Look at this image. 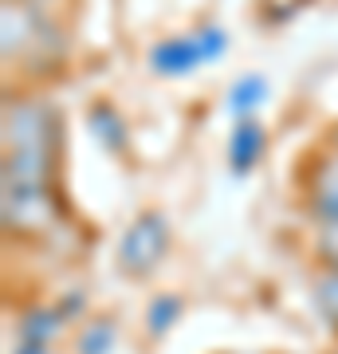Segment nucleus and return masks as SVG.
<instances>
[{"instance_id":"nucleus-1","label":"nucleus","mask_w":338,"mask_h":354,"mask_svg":"<svg viewBox=\"0 0 338 354\" xmlns=\"http://www.w3.org/2000/svg\"><path fill=\"white\" fill-rule=\"evenodd\" d=\"M67 127L39 91H8L0 114V185H59Z\"/></svg>"},{"instance_id":"nucleus-2","label":"nucleus","mask_w":338,"mask_h":354,"mask_svg":"<svg viewBox=\"0 0 338 354\" xmlns=\"http://www.w3.org/2000/svg\"><path fill=\"white\" fill-rule=\"evenodd\" d=\"M232 48V36L220 20H200L189 32H169L153 39L146 51V67L158 79H185L205 64H220Z\"/></svg>"},{"instance_id":"nucleus-3","label":"nucleus","mask_w":338,"mask_h":354,"mask_svg":"<svg viewBox=\"0 0 338 354\" xmlns=\"http://www.w3.org/2000/svg\"><path fill=\"white\" fill-rule=\"evenodd\" d=\"M169 252H173L169 216L162 209H142V213H134V221L122 228V236L114 244V268H118L122 279L142 283L169 260Z\"/></svg>"},{"instance_id":"nucleus-4","label":"nucleus","mask_w":338,"mask_h":354,"mask_svg":"<svg viewBox=\"0 0 338 354\" xmlns=\"http://www.w3.org/2000/svg\"><path fill=\"white\" fill-rule=\"evenodd\" d=\"M63 216L59 185H0V221L8 241H39Z\"/></svg>"},{"instance_id":"nucleus-5","label":"nucleus","mask_w":338,"mask_h":354,"mask_svg":"<svg viewBox=\"0 0 338 354\" xmlns=\"http://www.w3.org/2000/svg\"><path fill=\"white\" fill-rule=\"evenodd\" d=\"M295 197L314 228L338 221V146L330 138L323 146H311L307 158L295 165Z\"/></svg>"},{"instance_id":"nucleus-6","label":"nucleus","mask_w":338,"mask_h":354,"mask_svg":"<svg viewBox=\"0 0 338 354\" xmlns=\"http://www.w3.org/2000/svg\"><path fill=\"white\" fill-rule=\"evenodd\" d=\"M272 134L263 127V118H232L225 138V165L232 177H252L260 169V162L267 158Z\"/></svg>"},{"instance_id":"nucleus-7","label":"nucleus","mask_w":338,"mask_h":354,"mask_svg":"<svg viewBox=\"0 0 338 354\" xmlns=\"http://www.w3.org/2000/svg\"><path fill=\"white\" fill-rule=\"evenodd\" d=\"M83 118H87V134L99 142L102 153H111V158L130 153V122L111 99H91Z\"/></svg>"},{"instance_id":"nucleus-8","label":"nucleus","mask_w":338,"mask_h":354,"mask_svg":"<svg viewBox=\"0 0 338 354\" xmlns=\"http://www.w3.org/2000/svg\"><path fill=\"white\" fill-rule=\"evenodd\" d=\"M118 315L111 311H91L75 330H71V354H114L118 351Z\"/></svg>"},{"instance_id":"nucleus-9","label":"nucleus","mask_w":338,"mask_h":354,"mask_svg":"<svg viewBox=\"0 0 338 354\" xmlns=\"http://www.w3.org/2000/svg\"><path fill=\"white\" fill-rule=\"evenodd\" d=\"M67 330H71V323L63 319L55 299H51V304H32L16 315V339H24V342H48L51 346V342L59 339V335H67Z\"/></svg>"},{"instance_id":"nucleus-10","label":"nucleus","mask_w":338,"mask_h":354,"mask_svg":"<svg viewBox=\"0 0 338 354\" xmlns=\"http://www.w3.org/2000/svg\"><path fill=\"white\" fill-rule=\"evenodd\" d=\"M272 99V83L260 75V71H248V75H236L225 91V106L232 118H260V111Z\"/></svg>"},{"instance_id":"nucleus-11","label":"nucleus","mask_w":338,"mask_h":354,"mask_svg":"<svg viewBox=\"0 0 338 354\" xmlns=\"http://www.w3.org/2000/svg\"><path fill=\"white\" fill-rule=\"evenodd\" d=\"M181 315H185V299H181L177 291H158L150 304H146V311H142L146 335H150L153 342H162L165 335L181 323Z\"/></svg>"},{"instance_id":"nucleus-12","label":"nucleus","mask_w":338,"mask_h":354,"mask_svg":"<svg viewBox=\"0 0 338 354\" xmlns=\"http://www.w3.org/2000/svg\"><path fill=\"white\" fill-rule=\"evenodd\" d=\"M311 307L319 311L323 327L338 339V272L335 268H311Z\"/></svg>"},{"instance_id":"nucleus-13","label":"nucleus","mask_w":338,"mask_h":354,"mask_svg":"<svg viewBox=\"0 0 338 354\" xmlns=\"http://www.w3.org/2000/svg\"><path fill=\"white\" fill-rule=\"evenodd\" d=\"M311 268H335L338 272V221L319 225L311 232Z\"/></svg>"},{"instance_id":"nucleus-14","label":"nucleus","mask_w":338,"mask_h":354,"mask_svg":"<svg viewBox=\"0 0 338 354\" xmlns=\"http://www.w3.org/2000/svg\"><path fill=\"white\" fill-rule=\"evenodd\" d=\"M12 354H55V351H51L48 342H24V339H16Z\"/></svg>"},{"instance_id":"nucleus-15","label":"nucleus","mask_w":338,"mask_h":354,"mask_svg":"<svg viewBox=\"0 0 338 354\" xmlns=\"http://www.w3.org/2000/svg\"><path fill=\"white\" fill-rule=\"evenodd\" d=\"M323 354H338V339H335V342H330V346H326V351H323Z\"/></svg>"},{"instance_id":"nucleus-16","label":"nucleus","mask_w":338,"mask_h":354,"mask_svg":"<svg viewBox=\"0 0 338 354\" xmlns=\"http://www.w3.org/2000/svg\"><path fill=\"white\" fill-rule=\"evenodd\" d=\"M326 138H330V142H335V146H338V127H335V130H330V134H326Z\"/></svg>"},{"instance_id":"nucleus-17","label":"nucleus","mask_w":338,"mask_h":354,"mask_svg":"<svg viewBox=\"0 0 338 354\" xmlns=\"http://www.w3.org/2000/svg\"><path fill=\"white\" fill-rule=\"evenodd\" d=\"M4 4H28V0H4Z\"/></svg>"},{"instance_id":"nucleus-18","label":"nucleus","mask_w":338,"mask_h":354,"mask_svg":"<svg viewBox=\"0 0 338 354\" xmlns=\"http://www.w3.org/2000/svg\"><path fill=\"white\" fill-rule=\"evenodd\" d=\"M276 354H283V351H276Z\"/></svg>"}]
</instances>
